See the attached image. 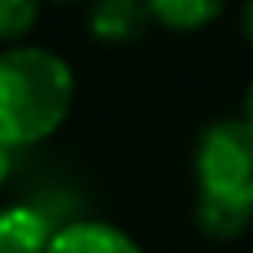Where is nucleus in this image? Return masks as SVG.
I'll list each match as a JSON object with an SVG mask.
<instances>
[{
	"instance_id": "f03ea898",
	"label": "nucleus",
	"mask_w": 253,
	"mask_h": 253,
	"mask_svg": "<svg viewBox=\"0 0 253 253\" xmlns=\"http://www.w3.org/2000/svg\"><path fill=\"white\" fill-rule=\"evenodd\" d=\"M198 227L212 238H235L253 223V126L246 119H216L194 149Z\"/></svg>"
},
{
	"instance_id": "9b49d317",
	"label": "nucleus",
	"mask_w": 253,
	"mask_h": 253,
	"mask_svg": "<svg viewBox=\"0 0 253 253\" xmlns=\"http://www.w3.org/2000/svg\"><path fill=\"white\" fill-rule=\"evenodd\" d=\"M56 4H79V0H56Z\"/></svg>"
},
{
	"instance_id": "6e6552de",
	"label": "nucleus",
	"mask_w": 253,
	"mask_h": 253,
	"mask_svg": "<svg viewBox=\"0 0 253 253\" xmlns=\"http://www.w3.org/2000/svg\"><path fill=\"white\" fill-rule=\"evenodd\" d=\"M11 153H15L11 145L0 142V190L8 186V179H11Z\"/></svg>"
},
{
	"instance_id": "423d86ee",
	"label": "nucleus",
	"mask_w": 253,
	"mask_h": 253,
	"mask_svg": "<svg viewBox=\"0 0 253 253\" xmlns=\"http://www.w3.org/2000/svg\"><path fill=\"white\" fill-rule=\"evenodd\" d=\"M231 0H145L153 23H160L164 30H201V26L216 23V19L227 11Z\"/></svg>"
},
{
	"instance_id": "1a4fd4ad",
	"label": "nucleus",
	"mask_w": 253,
	"mask_h": 253,
	"mask_svg": "<svg viewBox=\"0 0 253 253\" xmlns=\"http://www.w3.org/2000/svg\"><path fill=\"white\" fill-rule=\"evenodd\" d=\"M242 38L253 45V0H246V4H242Z\"/></svg>"
},
{
	"instance_id": "39448f33",
	"label": "nucleus",
	"mask_w": 253,
	"mask_h": 253,
	"mask_svg": "<svg viewBox=\"0 0 253 253\" xmlns=\"http://www.w3.org/2000/svg\"><path fill=\"white\" fill-rule=\"evenodd\" d=\"M60 223L48 220V212L30 201L0 209V253H45Z\"/></svg>"
},
{
	"instance_id": "9d476101",
	"label": "nucleus",
	"mask_w": 253,
	"mask_h": 253,
	"mask_svg": "<svg viewBox=\"0 0 253 253\" xmlns=\"http://www.w3.org/2000/svg\"><path fill=\"white\" fill-rule=\"evenodd\" d=\"M242 119L253 126V86H250V93H246V108H242Z\"/></svg>"
},
{
	"instance_id": "7ed1b4c3",
	"label": "nucleus",
	"mask_w": 253,
	"mask_h": 253,
	"mask_svg": "<svg viewBox=\"0 0 253 253\" xmlns=\"http://www.w3.org/2000/svg\"><path fill=\"white\" fill-rule=\"evenodd\" d=\"M153 23L145 0H89L86 26L89 38L101 45H130Z\"/></svg>"
},
{
	"instance_id": "f257e3e1",
	"label": "nucleus",
	"mask_w": 253,
	"mask_h": 253,
	"mask_svg": "<svg viewBox=\"0 0 253 253\" xmlns=\"http://www.w3.org/2000/svg\"><path fill=\"white\" fill-rule=\"evenodd\" d=\"M75 101V75L63 56L41 45L0 52V142L26 149L52 138Z\"/></svg>"
},
{
	"instance_id": "0eeeda50",
	"label": "nucleus",
	"mask_w": 253,
	"mask_h": 253,
	"mask_svg": "<svg viewBox=\"0 0 253 253\" xmlns=\"http://www.w3.org/2000/svg\"><path fill=\"white\" fill-rule=\"evenodd\" d=\"M41 0H0V45H19L38 26Z\"/></svg>"
},
{
	"instance_id": "20e7f679",
	"label": "nucleus",
	"mask_w": 253,
	"mask_h": 253,
	"mask_svg": "<svg viewBox=\"0 0 253 253\" xmlns=\"http://www.w3.org/2000/svg\"><path fill=\"white\" fill-rule=\"evenodd\" d=\"M45 253H142V246L108 220H67L56 227Z\"/></svg>"
}]
</instances>
